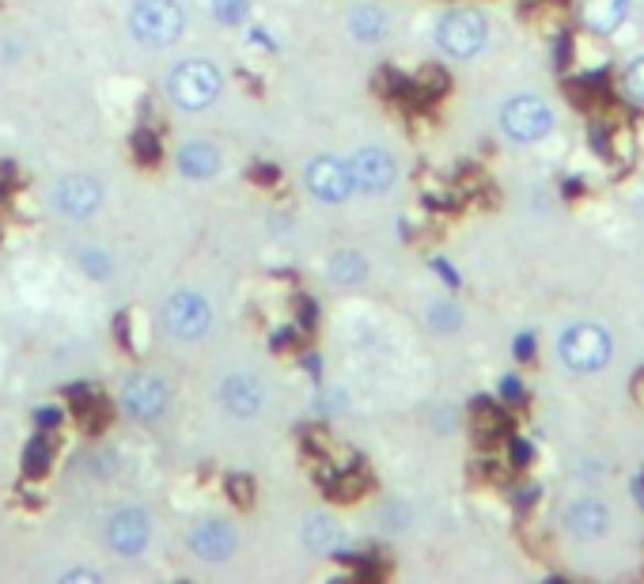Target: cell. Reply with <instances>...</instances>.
<instances>
[{
    "label": "cell",
    "instance_id": "2e32d148",
    "mask_svg": "<svg viewBox=\"0 0 644 584\" xmlns=\"http://www.w3.org/2000/svg\"><path fill=\"white\" fill-rule=\"evenodd\" d=\"M346 31H349V39L360 42V46H375V42H383L386 34H391V15H386L383 4L360 0V4L349 8Z\"/></svg>",
    "mask_w": 644,
    "mask_h": 584
},
{
    "label": "cell",
    "instance_id": "8992f818",
    "mask_svg": "<svg viewBox=\"0 0 644 584\" xmlns=\"http://www.w3.org/2000/svg\"><path fill=\"white\" fill-rule=\"evenodd\" d=\"M118 407L129 422L137 425H160L171 410V388L160 372H129L118 388Z\"/></svg>",
    "mask_w": 644,
    "mask_h": 584
},
{
    "label": "cell",
    "instance_id": "277c9868",
    "mask_svg": "<svg viewBox=\"0 0 644 584\" xmlns=\"http://www.w3.org/2000/svg\"><path fill=\"white\" fill-rule=\"evenodd\" d=\"M557 357H561V365L569 368V372L596 376L611 365L614 338L603 323H591V320L569 323L561 334H557Z\"/></svg>",
    "mask_w": 644,
    "mask_h": 584
},
{
    "label": "cell",
    "instance_id": "d6a6232c",
    "mask_svg": "<svg viewBox=\"0 0 644 584\" xmlns=\"http://www.w3.org/2000/svg\"><path fill=\"white\" fill-rule=\"evenodd\" d=\"M292 338H296V326H281L277 334H270V346L273 349H285V346H292Z\"/></svg>",
    "mask_w": 644,
    "mask_h": 584
},
{
    "label": "cell",
    "instance_id": "4dcf8cb0",
    "mask_svg": "<svg viewBox=\"0 0 644 584\" xmlns=\"http://www.w3.org/2000/svg\"><path fill=\"white\" fill-rule=\"evenodd\" d=\"M137 156H141V163H156V156H160V141L156 137H149V130L137 133Z\"/></svg>",
    "mask_w": 644,
    "mask_h": 584
},
{
    "label": "cell",
    "instance_id": "4316f807",
    "mask_svg": "<svg viewBox=\"0 0 644 584\" xmlns=\"http://www.w3.org/2000/svg\"><path fill=\"white\" fill-rule=\"evenodd\" d=\"M622 91L630 102H637V107H644V54L633 57L630 65H625L622 73Z\"/></svg>",
    "mask_w": 644,
    "mask_h": 584
},
{
    "label": "cell",
    "instance_id": "f546056e",
    "mask_svg": "<svg viewBox=\"0 0 644 584\" xmlns=\"http://www.w3.org/2000/svg\"><path fill=\"white\" fill-rule=\"evenodd\" d=\"M62 422H65L62 407H39L34 410V425H39V433H50V429H57Z\"/></svg>",
    "mask_w": 644,
    "mask_h": 584
},
{
    "label": "cell",
    "instance_id": "8fae6325",
    "mask_svg": "<svg viewBox=\"0 0 644 584\" xmlns=\"http://www.w3.org/2000/svg\"><path fill=\"white\" fill-rule=\"evenodd\" d=\"M304 191L315 197L319 205H346L349 197L357 194L353 171H349V160L341 156H312L304 167Z\"/></svg>",
    "mask_w": 644,
    "mask_h": 584
},
{
    "label": "cell",
    "instance_id": "484cf974",
    "mask_svg": "<svg viewBox=\"0 0 644 584\" xmlns=\"http://www.w3.org/2000/svg\"><path fill=\"white\" fill-rule=\"evenodd\" d=\"M428 326H433L436 334H455L462 326L459 304H451V300H436V304L428 307Z\"/></svg>",
    "mask_w": 644,
    "mask_h": 584
},
{
    "label": "cell",
    "instance_id": "f1b7e54d",
    "mask_svg": "<svg viewBox=\"0 0 644 584\" xmlns=\"http://www.w3.org/2000/svg\"><path fill=\"white\" fill-rule=\"evenodd\" d=\"M414 84H421V88H425L428 96H440V91L448 88V76H444L440 68L428 65V68H421V73L414 76Z\"/></svg>",
    "mask_w": 644,
    "mask_h": 584
},
{
    "label": "cell",
    "instance_id": "5b68a950",
    "mask_svg": "<svg viewBox=\"0 0 644 584\" xmlns=\"http://www.w3.org/2000/svg\"><path fill=\"white\" fill-rule=\"evenodd\" d=\"M489 42V20L478 8H451L436 20V46L451 62H470L485 50Z\"/></svg>",
    "mask_w": 644,
    "mask_h": 584
},
{
    "label": "cell",
    "instance_id": "7a4b0ae2",
    "mask_svg": "<svg viewBox=\"0 0 644 584\" xmlns=\"http://www.w3.org/2000/svg\"><path fill=\"white\" fill-rule=\"evenodd\" d=\"M125 28L137 46L175 50L190 28V15H186L183 0H133L125 12Z\"/></svg>",
    "mask_w": 644,
    "mask_h": 584
},
{
    "label": "cell",
    "instance_id": "836d02e7",
    "mask_svg": "<svg viewBox=\"0 0 644 584\" xmlns=\"http://www.w3.org/2000/svg\"><path fill=\"white\" fill-rule=\"evenodd\" d=\"M515 354L520 357H535V334H520V346H515Z\"/></svg>",
    "mask_w": 644,
    "mask_h": 584
},
{
    "label": "cell",
    "instance_id": "3957f363",
    "mask_svg": "<svg viewBox=\"0 0 644 584\" xmlns=\"http://www.w3.org/2000/svg\"><path fill=\"white\" fill-rule=\"evenodd\" d=\"M212 320H217L212 300L194 285L175 289L160 304V326L175 346H197L212 331Z\"/></svg>",
    "mask_w": 644,
    "mask_h": 584
},
{
    "label": "cell",
    "instance_id": "6da1fadb",
    "mask_svg": "<svg viewBox=\"0 0 644 584\" xmlns=\"http://www.w3.org/2000/svg\"><path fill=\"white\" fill-rule=\"evenodd\" d=\"M225 68H220L212 57H183L167 68L163 76V91H167L171 107L183 110V115H205L212 110L225 96Z\"/></svg>",
    "mask_w": 644,
    "mask_h": 584
},
{
    "label": "cell",
    "instance_id": "ba28073f",
    "mask_svg": "<svg viewBox=\"0 0 644 584\" xmlns=\"http://www.w3.org/2000/svg\"><path fill=\"white\" fill-rule=\"evenodd\" d=\"M496 126L515 144H538L554 133V107L543 96H512L504 99Z\"/></svg>",
    "mask_w": 644,
    "mask_h": 584
},
{
    "label": "cell",
    "instance_id": "d4e9b609",
    "mask_svg": "<svg viewBox=\"0 0 644 584\" xmlns=\"http://www.w3.org/2000/svg\"><path fill=\"white\" fill-rule=\"evenodd\" d=\"M209 15L220 28H243L251 15V0H209Z\"/></svg>",
    "mask_w": 644,
    "mask_h": 584
},
{
    "label": "cell",
    "instance_id": "7402d4cb",
    "mask_svg": "<svg viewBox=\"0 0 644 584\" xmlns=\"http://www.w3.org/2000/svg\"><path fill=\"white\" fill-rule=\"evenodd\" d=\"M504 410L496 407V402H485L478 399L474 407H470V429H474L478 436H501L504 433Z\"/></svg>",
    "mask_w": 644,
    "mask_h": 584
},
{
    "label": "cell",
    "instance_id": "30bf717a",
    "mask_svg": "<svg viewBox=\"0 0 644 584\" xmlns=\"http://www.w3.org/2000/svg\"><path fill=\"white\" fill-rule=\"evenodd\" d=\"M186 547L197 562L205 565H228L239 551V528L231 517H220V512H205L190 523L186 531Z\"/></svg>",
    "mask_w": 644,
    "mask_h": 584
},
{
    "label": "cell",
    "instance_id": "e575fe53",
    "mask_svg": "<svg viewBox=\"0 0 644 584\" xmlns=\"http://www.w3.org/2000/svg\"><path fill=\"white\" fill-rule=\"evenodd\" d=\"M630 391H633V399H637V402H641V407H644V368H641V372H637V376H633Z\"/></svg>",
    "mask_w": 644,
    "mask_h": 584
},
{
    "label": "cell",
    "instance_id": "9a60e30c",
    "mask_svg": "<svg viewBox=\"0 0 644 584\" xmlns=\"http://www.w3.org/2000/svg\"><path fill=\"white\" fill-rule=\"evenodd\" d=\"M220 167H225V156H220V149L212 141L194 137V141H183L175 149V171L183 179H190V183H209V179L220 175Z\"/></svg>",
    "mask_w": 644,
    "mask_h": 584
},
{
    "label": "cell",
    "instance_id": "5bb4252c",
    "mask_svg": "<svg viewBox=\"0 0 644 584\" xmlns=\"http://www.w3.org/2000/svg\"><path fill=\"white\" fill-rule=\"evenodd\" d=\"M565 531H569L572 539H580V543H591V539H603L607 531H611V509H607L603 497H577V501H569V509H565Z\"/></svg>",
    "mask_w": 644,
    "mask_h": 584
},
{
    "label": "cell",
    "instance_id": "ffe728a7",
    "mask_svg": "<svg viewBox=\"0 0 644 584\" xmlns=\"http://www.w3.org/2000/svg\"><path fill=\"white\" fill-rule=\"evenodd\" d=\"M527 23L538 34H546V39H561L569 12H565L561 0H535V4H527Z\"/></svg>",
    "mask_w": 644,
    "mask_h": 584
},
{
    "label": "cell",
    "instance_id": "7c38bea8",
    "mask_svg": "<svg viewBox=\"0 0 644 584\" xmlns=\"http://www.w3.org/2000/svg\"><path fill=\"white\" fill-rule=\"evenodd\" d=\"M217 402L228 418L251 422V418L262 414V407H265V383L258 380L254 372H247V368H236V372H228L225 380L217 383Z\"/></svg>",
    "mask_w": 644,
    "mask_h": 584
},
{
    "label": "cell",
    "instance_id": "4fadbf2b",
    "mask_svg": "<svg viewBox=\"0 0 644 584\" xmlns=\"http://www.w3.org/2000/svg\"><path fill=\"white\" fill-rule=\"evenodd\" d=\"M349 171H353V183L360 194L380 197L399 183V160L391 156L380 144H364L349 156Z\"/></svg>",
    "mask_w": 644,
    "mask_h": 584
},
{
    "label": "cell",
    "instance_id": "603a6c76",
    "mask_svg": "<svg viewBox=\"0 0 644 584\" xmlns=\"http://www.w3.org/2000/svg\"><path fill=\"white\" fill-rule=\"evenodd\" d=\"M50 463H54V444H50V433H34L23 448V471L28 475H46Z\"/></svg>",
    "mask_w": 644,
    "mask_h": 584
},
{
    "label": "cell",
    "instance_id": "52a82bcc",
    "mask_svg": "<svg viewBox=\"0 0 644 584\" xmlns=\"http://www.w3.org/2000/svg\"><path fill=\"white\" fill-rule=\"evenodd\" d=\"M102 543L114 558L137 562L152 547V517L141 505H118L102 520Z\"/></svg>",
    "mask_w": 644,
    "mask_h": 584
},
{
    "label": "cell",
    "instance_id": "cb8c5ba5",
    "mask_svg": "<svg viewBox=\"0 0 644 584\" xmlns=\"http://www.w3.org/2000/svg\"><path fill=\"white\" fill-rule=\"evenodd\" d=\"M84 471H88V478H96V483H110V478L122 471V455L114 448H91L84 455Z\"/></svg>",
    "mask_w": 644,
    "mask_h": 584
},
{
    "label": "cell",
    "instance_id": "d6986e66",
    "mask_svg": "<svg viewBox=\"0 0 644 584\" xmlns=\"http://www.w3.org/2000/svg\"><path fill=\"white\" fill-rule=\"evenodd\" d=\"M326 278H330L334 285H341V289L364 285L368 281V259L357 251V247H341V251H334L330 262H326Z\"/></svg>",
    "mask_w": 644,
    "mask_h": 584
},
{
    "label": "cell",
    "instance_id": "9c48e42d",
    "mask_svg": "<svg viewBox=\"0 0 644 584\" xmlns=\"http://www.w3.org/2000/svg\"><path fill=\"white\" fill-rule=\"evenodd\" d=\"M57 217H65L68 225H88L91 217H99V209L107 205V186L96 175H84V171H68L54 183L50 191Z\"/></svg>",
    "mask_w": 644,
    "mask_h": 584
},
{
    "label": "cell",
    "instance_id": "1f68e13d",
    "mask_svg": "<svg viewBox=\"0 0 644 584\" xmlns=\"http://www.w3.org/2000/svg\"><path fill=\"white\" fill-rule=\"evenodd\" d=\"M535 459V448H531V444H523V441H515L512 444V467H527V463Z\"/></svg>",
    "mask_w": 644,
    "mask_h": 584
},
{
    "label": "cell",
    "instance_id": "ac0fdd59",
    "mask_svg": "<svg viewBox=\"0 0 644 584\" xmlns=\"http://www.w3.org/2000/svg\"><path fill=\"white\" fill-rule=\"evenodd\" d=\"M299 539H304V547L315 554H338L341 528H338V520L326 517V512H312V517L304 520V528H299Z\"/></svg>",
    "mask_w": 644,
    "mask_h": 584
},
{
    "label": "cell",
    "instance_id": "d590c367",
    "mask_svg": "<svg viewBox=\"0 0 644 584\" xmlns=\"http://www.w3.org/2000/svg\"><path fill=\"white\" fill-rule=\"evenodd\" d=\"M523 4H535V0H523Z\"/></svg>",
    "mask_w": 644,
    "mask_h": 584
},
{
    "label": "cell",
    "instance_id": "e0dca14e",
    "mask_svg": "<svg viewBox=\"0 0 644 584\" xmlns=\"http://www.w3.org/2000/svg\"><path fill=\"white\" fill-rule=\"evenodd\" d=\"M630 20V0H580V23L596 39H611Z\"/></svg>",
    "mask_w": 644,
    "mask_h": 584
},
{
    "label": "cell",
    "instance_id": "44dd1931",
    "mask_svg": "<svg viewBox=\"0 0 644 584\" xmlns=\"http://www.w3.org/2000/svg\"><path fill=\"white\" fill-rule=\"evenodd\" d=\"M76 266H80L84 278L99 281V285L114 278V259H110V251H102V247H91V244L76 247Z\"/></svg>",
    "mask_w": 644,
    "mask_h": 584
},
{
    "label": "cell",
    "instance_id": "83f0119b",
    "mask_svg": "<svg viewBox=\"0 0 644 584\" xmlns=\"http://www.w3.org/2000/svg\"><path fill=\"white\" fill-rule=\"evenodd\" d=\"M57 584H102V573L91 565H73V570L57 573Z\"/></svg>",
    "mask_w": 644,
    "mask_h": 584
}]
</instances>
